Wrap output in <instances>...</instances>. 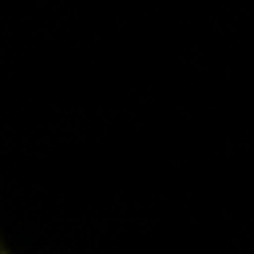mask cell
<instances>
[{
  "instance_id": "1",
  "label": "cell",
  "mask_w": 254,
  "mask_h": 254,
  "mask_svg": "<svg viewBox=\"0 0 254 254\" xmlns=\"http://www.w3.org/2000/svg\"><path fill=\"white\" fill-rule=\"evenodd\" d=\"M0 254H3V252H0Z\"/></svg>"
}]
</instances>
